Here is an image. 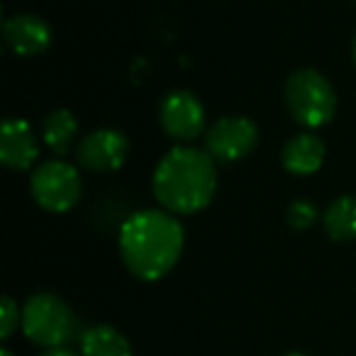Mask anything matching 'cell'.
Instances as JSON below:
<instances>
[{"instance_id":"6da1fadb","label":"cell","mask_w":356,"mask_h":356,"mask_svg":"<svg viewBox=\"0 0 356 356\" xmlns=\"http://www.w3.org/2000/svg\"><path fill=\"white\" fill-rule=\"evenodd\" d=\"M186 247L184 225L168 210H137L120 227V257L139 281H159L178 264Z\"/></svg>"},{"instance_id":"7a4b0ae2","label":"cell","mask_w":356,"mask_h":356,"mask_svg":"<svg viewBox=\"0 0 356 356\" xmlns=\"http://www.w3.org/2000/svg\"><path fill=\"white\" fill-rule=\"evenodd\" d=\"M152 188L159 205L168 213H200L213 203L218 191L215 159L195 147H173L154 168Z\"/></svg>"},{"instance_id":"3957f363","label":"cell","mask_w":356,"mask_h":356,"mask_svg":"<svg viewBox=\"0 0 356 356\" xmlns=\"http://www.w3.org/2000/svg\"><path fill=\"white\" fill-rule=\"evenodd\" d=\"M283 100L291 118L307 129L325 127L337 113L334 86L315 69L293 71L283 88Z\"/></svg>"},{"instance_id":"277c9868","label":"cell","mask_w":356,"mask_h":356,"mask_svg":"<svg viewBox=\"0 0 356 356\" xmlns=\"http://www.w3.org/2000/svg\"><path fill=\"white\" fill-rule=\"evenodd\" d=\"M22 332L32 344L44 349L66 346L79 334V320L74 310L54 293H35L22 305Z\"/></svg>"},{"instance_id":"5b68a950","label":"cell","mask_w":356,"mask_h":356,"mask_svg":"<svg viewBox=\"0 0 356 356\" xmlns=\"http://www.w3.org/2000/svg\"><path fill=\"white\" fill-rule=\"evenodd\" d=\"M81 173L74 163L64 159H49L32 168L30 176V193L35 203L47 213H69L81 200Z\"/></svg>"},{"instance_id":"8992f818","label":"cell","mask_w":356,"mask_h":356,"mask_svg":"<svg viewBox=\"0 0 356 356\" xmlns=\"http://www.w3.org/2000/svg\"><path fill=\"white\" fill-rule=\"evenodd\" d=\"M259 127L244 115H225L205 134V152L215 161H242L257 149Z\"/></svg>"},{"instance_id":"52a82bcc","label":"cell","mask_w":356,"mask_h":356,"mask_svg":"<svg viewBox=\"0 0 356 356\" xmlns=\"http://www.w3.org/2000/svg\"><path fill=\"white\" fill-rule=\"evenodd\" d=\"M159 122L176 142H193L205 129V108L191 90H171L159 105Z\"/></svg>"},{"instance_id":"ba28073f","label":"cell","mask_w":356,"mask_h":356,"mask_svg":"<svg viewBox=\"0 0 356 356\" xmlns=\"http://www.w3.org/2000/svg\"><path fill=\"white\" fill-rule=\"evenodd\" d=\"M79 163L95 173H113L124 166L129 156V139L120 129H93L79 142Z\"/></svg>"},{"instance_id":"9c48e42d","label":"cell","mask_w":356,"mask_h":356,"mask_svg":"<svg viewBox=\"0 0 356 356\" xmlns=\"http://www.w3.org/2000/svg\"><path fill=\"white\" fill-rule=\"evenodd\" d=\"M40 159V139L27 120L8 118L0 129V161L13 171H30Z\"/></svg>"},{"instance_id":"30bf717a","label":"cell","mask_w":356,"mask_h":356,"mask_svg":"<svg viewBox=\"0 0 356 356\" xmlns=\"http://www.w3.org/2000/svg\"><path fill=\"white\" fill-rule=\"evenodd\" d=\"M3 37L6 44L15 51L17 56H40L51 47V27L40 15H30V13H20L13 15L3 25Z\"/></svg>"},{"instance_id":"8fae6325","label":"cell","mask_w":356,"mask_h":356,"mask_svg":"<svg viewBox=\"0 0 356 356\" xmlns=\"http://www.w3.org/2000/svg\"><path fill=\"white\" fill-rule=\"evenodd\" d=\"M325 154H327V147L317 134L300 132L283 144L281 163L293 176H312V173L320 171L322 163H325Z\"/></svg>"},{"instance_id":"7c38bea8","label":"cell","mask_w":356,"mask_h":356,"mask_svg":"<svg viewBox=\"0 0 356 356\" xmlns=\"http://www.w3.org/2000/svg\"><path fill=\"white\" fill-rule=\"evenodd\" d=\"M81 356H132V344L110 325H93L81 332Z\"/></svg>"},{"instance_id":"4fadbf2b","label":"cell","mask_w":356,"mask_h":356,"mask_svg":"<svg viewBox=\"0 0 356 356\" xmlns=\"http://www.w3.org/2000/svg\"><path fill=\"white\" fill-rule=\"evenodd\" d=\"M322 227H325L327 237L334 242L356 239V195L346 193L332 200L322 215Z\"/></svg>"},{"instance_id":"5bb4252c","label":"cell","mask_w":356,"mask_h":356,"mask_svg":"<svg viewBox=\"0 0 356 356\" xmlns=\"http://www.w3.org/2000/svg\"><path fill=\"white\" fill-rule=\"evenodd\" d=\"M79 134V120L74 118V113L66 108L51 110L44 120H42V139L54 154H66L76 142Z\"/></svg>"},{"instance_id":"9a60e30c","label":"cell","mask_w":356,"mask_h":356,"mask_svg":"<svg viewBox=\"0 0 356 356\" xmlns=\"http://www.w3.org/2000/svg\"><path fill=\"white\" fill-rule=\"evenodd\" d=\"M286 220L293 229L302 232V229H307L317 220V208L312 203H307V200H293L286 210Z\"/></svg>"},{"instance_id":"2e32d148","label":"cell","mask_w":356,"mask_h":356,"mask_svg":"<svg viewBox=\"0 0 356 356\" xmlns=\"http://www.w3.org/2000/svg\"><path fill=\"white\" fill-rule=\"evenodd\" d=\"M22 325V310L13 298H3L0 302V337L8 339L17 327Z\"/></svg>"},{"instance_id":"e0dca14e","label":"cell","mask_w":356,"mask_h":356,"mask_svg":"<svg viewBox=\"0 0 356 356\" xmlns=\"http://www.w3.org/2000/svg\"><path fill=\"white\" fill-rule=\"evenodd\" d=\"M42 356H81V354H76V351L66 349V346H56V349H47Z\"/></svg>"},{"instance_id":"ac0fdd59","label":"cell","mask_w":356,"mask_h":356,"mask_svg":"<svg viewBox=\"0 0 356 356\" xmlns=\"http://www.w3.org/2000/svg\"><path fill=\"white\" fill-rule=\"evenodd\" d=\"M351 59H354V64H356V37H354V47H351Z\"/></svg>"},{"instance_id":"d6986e66","label":"cell","mask_w":356,"mask_h":356,"mask_svg":"<svg viewBox=\"0 0 356 356\" xmlns=\"http://www.w3.org/2000/svg\"><path fill=\"white\" fill-rule=\"evenodd\" d=\"M0 356H15V354L10 349H0Z\"/></svg>"},{"instance_id":"ffe728a7","label":"cell","mask_w":356,"mask_h":356,"mask_svg":"<svg viewBox=\"0 0 356 356\" xmlns=\"http://www.w3.org/2000/svg\"><path fill=\"white\" fill-rule=\"evenodd\" d=\"M283 356H307V354H300V351H291V354H283Z\"/></svg>"}]
</instances>
